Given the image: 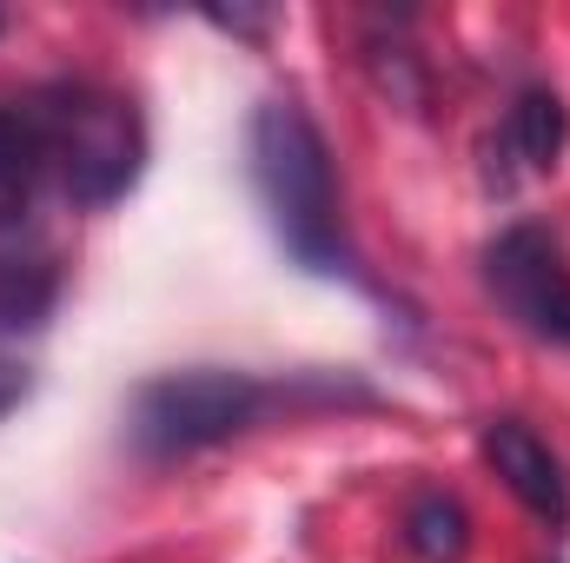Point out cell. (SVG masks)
Wrapping results in <instances>:
<instances>
[{
  "label": "cell",
  "mask_w": 570,
  "mask_h": 563,
  "mask_svg": "<svg viewBox=\"0 0 570 563\" xmlns=\"http://www.w3.org/2000/svg\"><path fill=\"white\" fill-rule=\"evenodd\" d=\"M60 292V273L47 253H0V325H40Z\"/></svg>",
  "instance_id": "cell-9"
},
{
  "label": "cell",
  "mask_w": 570,
  "mask_h": 563,
  "mask_svg": "<svg viewBox=\"0 0 570 563\" xmlns=\"http://www.w3.org/2000/svg\"><path fill=\"white\" fill-rule=\"evenodd\" d=\"M558 146H564V107H558V93H524L518 107H511V120H504V179L511 172H551L558 166Z\"/></svg>",
  "instance_id": "cell-6"
},
{
  "label": "cell",
  "mask_w": 570,
  "mask_h": 563,
  "mask_svg": "<svg viewBox=\"0 0 570 563\" xmlns=\"http://www.w3.org/2000/svg\"><path fill=\"white\" fill-rule=\"evenodd\" d=\"M484 464L498 471V484H504L544 531H564L570 524L564 457H558L524 418H491L484 424Z\"/></svg>",
  "instance_id": "cell-5"
},
{
  "label": "cell",
  "mask_w": 570,
  "mask_h": 563,
  "mask_svg": "<svg viewBox=\"0 0 570 563\" xmlns=\"http://www.w3.org/2000/svg\"><path fill=\"white\" fill-rule=\"evenodd\" d=\"M47 179V152L27 120V107H0V226H13Z\"/></svg>",
  "instance_id": "cell-7"
},
{
  "label": "cell",
  "mask_w": 570,
  "mask_h": 563,
  "mask_svg": "<svg viewBox=\"0 0 570 563\" xmlns=\"http://www.w3.org/2000/svg\"><path fill=\"white\" fill-rule=\"evenodd\" d=\"M484 292L524 338L570 352V259L558 233H544L531 219L504 226L484 246Z\"/></svg>",
  "instance_id": "cell-4"
},
{
  "label": "cell",
  "mask_w": 570,
  "mask_h": 563,
  "mask_svg": "<svg viewBox=\"0 0 570 563\" xmlns=\"http://www.w3.org/2000/svg\"><path fill=\"white\" fill-rule=\"evenodd\" d=\"M27 120L40 134V152H47V179L73 206L100 213V206L134 192L146 166V127L127 93L94 87V80H67V87H47L27 107Z\"/></svg>",
  "instance_id": "cell-2"
},
{
  "label": "cell",
  "mask_w": 570,
  "mask_h": 563,
  "mask_svg": "<svg viewBox=\"0 0 570 563\" xmlns=\"http://www.w3.org/2000/svg\"><path fill=\"white\" fill-rule=\"evenodd\" d=\"M253 186L279 233V246L305 273H345V219H338V172L318 120L298 100H266L253 113Z\"/></svg>",
  "instance_id": "cell-1"
},
{
  "label": "cell",
  "mask_w": 570,
  "mask_h": 563,
  "mask_svg": "<svg viewBox=\"0 0 570 563\" xmlns=\"http://www.w3.org/2000/svg\"><path fill=\"white\" fill-rule=\"evenodd\" d=\"M405 544L425 563H464V551H471V511L451 491H419L405 504Z\"/></svg>",
  "instance_id": "cell-8"
},
{
  "label": "cell",
  "mask_w": 570,
  "mask_h": 563,
  "mask_svg": "<svg viewBox=\"0 0 570 563\" xmlns=\"http://www.w3.org/2000/svg\"><path fill=\"white\" fill-rule=\"evenodd\" d=\"M266 418V385L253 372L226 365H193V372H159L134 392L127 437L146 464H179L193 451H213Z\"/></svg>",
  "instance_id": "cell-3"
},
{
  "label": "cell",
  "mask_w": 570,
  "mask_h": 563,
  "mask_svg": "<svg viewBox=\"0 0 570 563\" xmlns=\"http://www.w3.org/2000/svg\"><path fill=\"white\" fill-rule=\"evenodd\" d=\"M20 398H27V372H20V365H13V358L0 352V418H7V412H13Z\"/></svg>",
  "instance_id": "cell-10"
}]
</instances>
